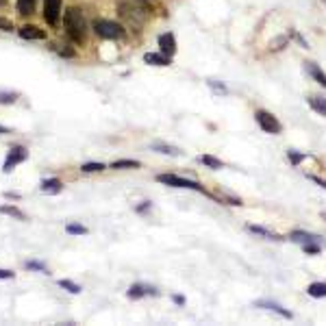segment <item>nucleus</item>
<instances>
[{
  "label": "nucleus",
  "mask_w": 326,
  "mask_h": 326,
  "mask_svg": "<svg viewBox=\"0 0 326 326\" xmlns=\"http://www.w3.org/2000/svg\"><path fill=\"white\" fill-rule=\"evenodd\" d=\"M118 11L131 24H139L148 18V3L146 0H118Z\"/></svg>",
  "instance_id": "f257e3e1"
},
{
  "label": "nucleus",
  "mask_w": 326,
  "mask_h": 326,
  "mask_svg": "<svg viewBox=\"0 0 326 326\" xmlns=\"http://www.w3.org/2000/svg\"><path fill=\"white\" fill-rule=\"evenodd\" d=\"M65 31L74 44H83L85 37H87V24L79 9H65Z\"/></svg>",
  "instance_id": "f03ea898"
},
{
  "label": "nucleus",
  "mask_w": 326,
  "mask_h": 326,
  "mask_svg": "<svg viewBox=\"0 0 326 326\" xmlns=\"http://www.w3.org/2000/svg\"><path fill=\"white\" fill-rule=\"evenodd\" d=\"M94 31H96V35L102 37V39H120L124 35V29L120 27L118 22H111V20L94 22Z\"/></svg>",
  "instance_id": "7ed1b4c3"
},
{
  "label": "nucleus",
  "mask_w": 326,
  "mask_h": 326,
  "mask_svg": "<svg viewBox=\"0 0 326 326\" xmlns=\"http://www.w3.org/2000/svg\"><path fill=\"white\" fill-rule=\"evenodd\" d=\"M159 183H166V185H172V187H181V190H194V192H200L204 194V187L198 185L196 181H190V178H181L176 174H159L157 176Z\"/></svg>",
  "instance_id": "20e7f679"
},
{
  "label": "nucleus",
  "mask_w": 326,
  "mask_h": 326,
  "mask_svg": "<svg viewBox=\"0 0 326 326\" xmlns=\"http://www.w3.org/2000/svg\"><path fill=\"white\" fill-rule=\"evenodd\" d=\"M254 120H257V124H259L265 133H272V135H278L281 131H283V126H281V122L276 118H274L272 113H268V111H257L254 113Z\"/></svg>",
  "instance_id": "39448f33"
},
{
  "label": "nucleus",
  "mask_w": 326,
  "mask_h": 326,
  "mask_svg": "<svg viewBox=\"0 0 326 326\" xmlns=\"http://www.w3.org/2000/svg\"><path fill=\"white\" fill-rule=\"evenodd\" d=\"M29 157V150L24 148V146H13V148L9 150V154H7V161H5V168H3V172L9 174L11 170L18 166V163H22L24 159Z\"/></svg>",
  "instance_id": "423d86ee"
},
{
  "label": "nucleus",
  "mask_w": 326,
  "mask_h": 326,
  "mask_svg": "<svg viewBox=\"0 0 326 326\" xmlns=\"http://www.w3.org/2000/svg\"><path fill=\"white\" fill-rule=\"evenodd\" d=\"M59 13H61V0H44V20L50 27L59 22Z\"/></svg>",
  "instance_id": "0eeeda50"
},
{
  "label": "nucleus",
  "mask_w": 326,
  "mask_h": 326,
  "mask_svg": "<svg viewBox=\"0 0 326 326\" xmlns=\"http://www.w3.org/2000/svg\"><path fill=\"white\" fill-rule=\"evenodd\" d=\"M159 48H161V53L168 55V57H172L176 53V39H174L172 33H163V35H159Z\"/></svg>",
  "instance_id": "6e6552de"
},
{
  "label": "nucleus",
  "mask_w": 326,
  "mask_h": 326,
  "mask_svg": "<svg viewBox=\"0 0 326 326\" xmlns=\"http://www.w3.org/2000/svg\"><path fill=\"white\" fill-rule=\"evenodd\" d=\"M144 61L148 63V65H170V61H172V57H168V55H157V53H148V55H144Z\"/></svg>",
  "instance_id": "1a4fd4ad"
},
{
  "label": "nucleus",
  "mask_w": 326,
  "mask_h": 326,
  "mask_svg": "<svg viewBox=\"0 0 326 326\" xmlns=\"http://www.w3.org/2000/svg\"><path fill=\"white\" fill-rule=\"evenodd\" d=\"M157 296V289L154 287H146V285H133L128 289V298H142V296Z\"/></svg>",
  "instance_id": "9d476101"
},
{
  "label": "nucleus",
  "mask_w": 326,
  "mask_h": 326,
  "mask_svg": "<svg viewBox=\"0 0 326 326\" xmlns=\"http://www.w3.org/2000/svg\"><path fill=\"white\" fill-rule=\"evenodd\" d=\"M20 37L24 39H44V31H39L37 27H31V24H27V27L20 29Z\"/></svg>",
  "instance_id": "9b49d317"
},
{
  "label": "nucleus",
  "mask_w": 326,
  "mask_h": 326,
  "mask_svg": "<svg viewBox=\"0 0 326 326\" xmlns=\"http://www.w3.org/2000/svg\"><path fill=\"white\" fill-rule=\"evenodd\" d=\"M307 72L313 76V81H317L322 85V87H326V74L320 70V67H317L315 63H311V61H307Z\"/></svg>",
  "instance_id": "f8f14e48"
},
{
  "label": "nucleus",
  "mask_w": 326,
  "mask_h": 326,
  "mask_svg": "<svg viewBox=\"0 0 326 326\" xmlns=\"http://www.w3.org/2000/svg\"><path fill=\"white\" fill-rule=\"evenodd\" d=\"M309 107H311L313 111H317L320 115H326V98H320V96H309L307 98Z\"/></svg>",
  "instance_id": "ddd939ff"
},
{
  "label": "nucleus",
  "mask_w": 326,
  "mask_h": 326,
  "mask_svg": "<svg viewBox=\"0 0 326 326\" xmlns=\"http://www.w3.org/2000/svg\"><path fill=\"white\" fill-rule=\"evenodd\" d=\"M254 305H257V307H263V309H272V311H278L283 317H294V315L287 311V309H283V307L276 305V302H270V300H259V302H254Z\"/></svg>",
  "instance_id": "4468645a"
},
{
  "label": "nucleus",
  "mask_w": 326,
  "mask_h": 326,
  "mask_svg": "<svg viewBox=\"0 0 326 326\" xmlns=\"http://www.w3.org/2000/svg\"><path fill=\"white\" fill-rule=\"evenodd\" d=\"M41 192H46V194H59V192H61V181H59V178H48V181L41 183Z\"/></svg>",
  "instance_id": "2eb2a0df"
},
{
  "label": "nucleus",
  "mask_w": 326,
  "mask_h": 326,
  "mask_svg": "<svg viewBox=\"0 0 326 326\" xmlns=\"http://www.w3.org/2000/svg\"><path fill=\"white\" fill-rule=\"evenodd\" d=\"M307 294L313 298H324L326 296V283H311L307 287Z\"/></svg>",
  "instance_id": "dca6fc26"
},
{
  "label": "nucleus",
  "mask_w": 326,
  "mask_h": 326,
  "mask_svg": "<svg viewBox=\"0 0 326 326\" xmlns=\"http://www.w3.org/2000/svg\"><path fill=\"white\" fill-rule=\"evenodd\" d=\"M113 170H133V168H139V161H131V159H118L111 163Z\"/></svg>",
  "instance_id": "f3484780"
},
{
  "label": "nucleus",
  "mask_w": 326,
  "mask_h": 326,
  "mask_svg": "<svg viewBox=\"0 0 326 326\" xmlns=\"http://www.w3.org/2000/svg\"><path fill=\"white\" fill-rule=\"evenodd\" d=\"M18 11L22 15H31L35 11V0H18Z\"/></svg>",
  "instance_id": "a211bd4d"
},
{
  "label": "nucleus",
  "mask_w": 326,
  "mask_h": 326,
  "mask_svg": "<svg viewBox=\"0 0 326 326\" xmlns=\"http://www.w3.org/2000/svg\"><path fill=\"white\" fill-rule=\"evenodd\" d=\"M0 213H5V216H11V218H18V220H27V216L18 209V207H9V204H5V207H0Z\"/></svg>",
  "instance_id": "6ab92c4d"
},
{
  "label": "nucleus",
  "mask_w": 326,
  "mask_h": 326,
  "mask_svg": "<svg viewBox=\"0 0 326 326\" xmlns=\"http://www.w3.org/2000/svg\"><path fill=\"white\" fill-rule=\"evenodd\" d=\"M200 161L204 163V166L213 168V170H220V168H224V163H222L220 159H216V157H211V154H202V157H200Z\"/></svg>",
  "instance_id": "aec40b11"
},
{
  "label": "nucleus",
  "mask_w": 326,
  "mask_h": 326,
  "mask_svg": "<svg viewBox=\"0 0 326 326\" xmlns=\"http://www.w3.org/2000/svg\"><path fill=\"white\" fill-rule=\"evenodd\" d=\"M291 239L294 242H300V244H309V242H315V235H309V233H302V230H296V233H291Z\"/></svg>",
  "instance_id": "412c9836"
},
{
  "label": "nucleus",
  "mask_w": 326,
  "mask_h": 326,
  "mask_svg": "<svg viewBox=\"0 0 326 326\" xmlns=\"http://www.w3.org/2000/svg\"><path fill=\"white\" fill-rule=\"evenodd\" d=\"M152 148L157 150V152H163V154H174V157L181 154V150H178V148H174V146H166V144H154Z\"/></svg>",
  "instance_id": "4be33fe9"
},
{
  "label": "nucleus",
  "mask_w": 326,
  "mask_h": 326,
  "mask_svg": "<svg viewBox=\"0 0 326 326\" xmlns=\"http://www.w3.org/2000/svg\"><path fill=\"white\" fill-rule=\"evenodd\" d=\"M81 170H83V172H102L105 166H102V163H83Z\"/></svg>",
  "instance_id": "5701e85b"
},
{
  "label": "nucleus",
  "mask_w": 326,
  "mask_h": 326,
  "mask_svg": "<svg viewBox=\"0 0 326 326\" xmlns=\"http://www.w3.org/2000/svg\"><path fill=\"white\" fill-rule=\"evenodd\" d=\"M59 285H61V287H65L67 291H70V294H79V291H81V287L79 285H76V283H72V281H59Z\"/></svg>",
  "instance_id": "b1692460"
},
{
  "label": "nucleus",
  "mask_w": 326,
  "mask_h": 326,
  "mask_svg": "<svg viewBox=\"0 0 326 326\" xmlns=\"http://www.w3.org/2000/svg\"><path fill=\"white\" fill-rule=\"evenodd\" d=\"M67 233H72V235H85V233H87V228L81 226V224H67Z\"/></svg>",
  "instance_id": "393cba45"
},
{
  "label": "nucleus",
  "mask_w": 326,
  "mask_h": 326,
  "mask_svg": "<svg viewBox=\"0 0 326 326\" xmlns=\"http://www.w3.org/2000/svg\"><path fill=\"white\" fill-rule=\"evenodd\" d=\"M302 248H305V252H307V254H317V252H320V244H315V242L302 244Z\"/></svg>",
  "instance_id": "a878e982"
},
{
  "label": "nucleus",
  "mask_w": 326,
  "mask_h": 326,
  "mask_svg": "<svg viewBox=\"0 0 326 326\" xmlns=\"http://www.w3.org/2000/svg\"><path fill=\"white\" fill-rule=\"evenodd\" d=\"M287 157H289V161L294 163V166H298V163L305 159V154H298V152H294V150H289V152H287Z\"/></svg>",
  "instance_id": "bb28decb"
},
{
  "label": "nucleus",
  "mask_w": 326,
  "mask_h": 326,
  "mask_svg": "<svg viewBox=\"0 0 326 326\" xmlns=\"http://www.w3.org/2000/svg\"><path fill=\"white\" fill-rule=\"evenodd\" d=\"M27 268H29V270H39V272H46V274H48L46 265H44V263H37V261H29V263H27Z\"/></svg>",
  "instance_id": "cd10ccee"
},
{
  "label": "nucleus",
  "mask_w": 326,
  "mask_h": 326,
  "mask_svg": "<svg viewBox=\"0 0 326 326\" xmlns=\"http://www.w3.org/2000/svg\"><path fill=\"white\" fill-rule=\"evenodd\" d=\"M15 94H0V102H3V105H9V102H15Z\"/></svg>",
  "instance_id": "c85d7f7f"
},
{
  "label": "nucleus",
  "mask_w": 326,
  "mask_h": 326,
  "mask_svg": "<svg viewBox=\"0 0 326 326\" xmlns=\"http://www.w3.org/2000/svg\"><path fill=\"white\" fill-rule=\"evenodd\" d=\"M248 228H250L252 233H257V235H263V237L272 239V235H270V233H268V230H265V228H261V226H248Z\"/></svg>",
  "instance_id": "c756f323"
},
{
  "label": "nucleus",
  "mask_w": 326,
  "mask_h": 326,
  "mask_svg": "<svg viewBox=\"0 0 326 326\" xmlns=\"http://www.w3.org/2000/svg\"><path fill=\"white\" fill-rule=\"evenodd\" d=\"M0 278H13V272L11 270H0Z\"/></svg>",
  "instance_id": "7c9ffc66"
},
{
  "label": "nucleus",
  "mask_w": 326,
  "mask_h": 326,
  "mask_svg": "<svg viewBox=\"0 0 326 326\" xmlns=\"http://www.w3.org/2000/svg\"><path fill=\"white\" fill-rule=\"evenodd\" d=\"M309 178H311V181H315L320 187H326V181H322V178H317V176H309Z\"/></svg>",
  "instance_id": "2f4dec72"
},
{
  "label": "nucleus",
  "mask_w": 326,
  "mask_h": 326,
  "mask_svg": "<svg viewBox=\"0 0 326 326\" xmlns=\"http://www.w3.org/2000/svg\"><path fill=\"white\" fill-rule=\"evenodd\" d=\"M174 302H176V305H183L185 300H183V296H174Z\"/></svg>",
  "instance_id": "473e14b6"
},
{
  "label": "nucleus",
  "mask_w": 326,
  "mask_h": 326,
  "mask_svg": "<svg viewBox=\"0 0 326 326\" xmlns=\"http://www.w3.org/2000/svg\"><path fill=\"white\" fill-rule=\"evenodd\" d=\"M7 133H9V128H7V126H0V135H7Z\"/></svg>",
  "instance_id": "72a5a7b5"
},
{
  "label": "nucleus",
  "mask_w": 326,
  "mask_h": 326,
  "mask_svg": "<svg viewBox=\"0 0 326 326\" xmlns=\"http://www.w3.org/2000/svg\"><path fill=\"white\" fill-rule=\"evenodd\" d=\"M3 3H7V0H0V5H3Z\"/></svg>",
  "instance_id": "f704fd0d"
},
{
  "label": "nucleus",
  "mask_w": 326,
  "mask_h": 326,
  "mask_svg": "<svg viewBox=\"0 0 326 326\" xmlns=\"http://www.w3.org/2000/svg\"><path fill=\"white\" fill-rule=\"evenodd\" d=\"M324 5H326V0H324Z\"/></svg>",
  "instance_id": "c9c22d12"
}]
</instances>
